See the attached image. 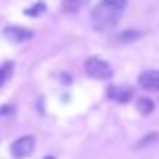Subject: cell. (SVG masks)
Returning a JSON list of instances; mask_svg holds the SVG:
<instances>
[{
    "mask_svg": "<svg viewBox=\"0 0 159 159\" xmlns=\"http://www.w3.org/2000/svg\"><path fill=\"white\" fill-rule=\"evenodd\" d=\"M125 4H127V0H101L92 10V15H90L94 28L99 32L114 28L124 15Z\"/></svg>",
    "mask_w": 159,
    "mask_h": 159,
    "instance_id": "obj_1",
    "label": "cell"
},
{
    "mask_svg": "<svg viewBox=\"0 0 159 159\" xmlns=\"http://www.w3.org/2000/svg\"><path fill=\"white\" fill-rule=\"evenodd\" d=\"M84 69L86 73L92 77V79H98V81H105V79H111L112 77V66L98 56H92L86 60L84 64Z\"/></svg>",
    "mask_w": 159,
    "mask_h": 159,
    "instance_id": "obj_2",
    "label": "cell"
},
{
    "mask_svg": "<svg viewBox=\"0 0 159 159\" xmlns=\"http://www.w3.org/2000/svg\"><path fill=\"white\" fill-rule=\"evenodd\" d=\"M34 148H36L34 137L26 135V137L17 139V140L11 144V155H13L15 159H25V157H28V155L34 152Z\"/></svg>",
    "mask_w": 159,
    "mask_h": 159,
    "instance_id": "obj_3",
    "label": "cell"
},
{
    "mask_svg": "<svg viewBox=\"0 0 159 159\" xmlns=\"http://www.w3.org/2000/svg\"><path fill=\"white\" fill-rule=\"evenodd\" d=\"M139 84H140L144 90L157 92V90H159V71H155V69L142 71V73L139 75Z\"/></svg>",
    "mask_w": 159,
    "mask_h": 159,
    "instance_id": "obj_4",
    "label": "cell"
},
{
    "mask_svg": "<svg viewBox=\"0 0 159 159\" xmlns=\"http://www.w3.org/2000/svg\"><path fill=\"white\" fill-rule=\"evenodd\" d=\"M4 36L13 43H23V41L32 39L34 32L28 28H21V26H8V28H4Z\"/></svg>",
    "mask_w": 159,
    "mask_h": 159,
    "instance_id": "obj_5",
    "label": "cell"
},
{
    "mask_svg": "<svg viewBox=\"0 0 159 159\" xmlns=\"http://www.w3.org/2000/svg\"><path fill=\"white\" fill-rule=\"evenodd\" d=\"M107 96H109L111 99L118 101V103H127V101H131V98H133V90H131V88H125V86H109Z\"/></svg>",
    "mask_w": 159,
    "mask_h": 159,
    "instance_id": "obj_6",
    "label": "cell"
},
{
    "mask_svg": "<svg viewBox=\"0 0 159 159\" xmlns=\"http://www.w3.org/2000/svg\"><path fill=\"white\" fill-rule=\"evenodd\" d=\"M88 4V0H64L62 2V10L66 13H77L79 10H83Z\"/></svg>",
    "mask_w": 159,
    "mask_h": 159,
    "instance_id": "obj_7",
    "label": "cell"
},
{
    "mask_svg": "<svg viewBox=\"0 0 159 159\" xmlns=\"http://www.w3.org/2000/svg\"><path fill=\"white\" fill-rule=\"evenodd\" d=\"M140 38H142V32H139V30H125V32H122L118 36V41L120 43H131V41L140 39Z\"/></svg>",
    "mask_w": 159,
    "mask_h": 159,
    "instance_id": "obj_8",
    "label": "cell"
},
{
    "mask_svg": "<svg viewBox=\"0 0 159 159\" xmlns=\"http://www.w3.org/2000/svg\"><path fill=\"white\" fill-rule=\"evenodd\" d=\"M153 101L150 99V98H140L139 101H137V109H139V112H142V114H150L152 111H153Z\"/></svg>",
    "mask_w": 159,
    "mask_h": 159,
    "instance_id": "obj_9",
    "label": "cell"
},
{
    "mask_svg": "<svg viewBox=\"0 0 159 159\" xmlns=\"http://www.w3.org/2000/svg\"><path fill=\"white\" fill-rule=\"evenodd\" d=\"M11 67H13L11 62H8V64H4L2 67H0V86L6 83V79H10V75H11Z\"/></svg>",
    "mask_w": 159,
    "mask_h": 159,
    "instance_id": "obj_10",
    "label": "cell"
},
{
    "mask_svg": "<svg viewBox=\"0 0 159 159\" xmlns=\"http://www.w3.org/2000/svg\"><path fill=\"white\" fill-rule=\"evenodd\" d=\"M43 11H45V4H43V2H38V4H34L32 8H28L25 13H26L28 17H36V15H41Z\"/></svg>",
    "mask_w": 159,
    "mask_h": 159,
    "instance_id": "obj_11",
    "label": "cell"
},
{
    "mask_svg": "<svg viewBox=\"0 0 159 159\" xmlns=\"http://www.w3.org/2000/svg\"><path fill=\"white\" fill-rule=\"evenodd\" d=\"M10 114V112H13V107H10V105H4V109H0V114Z\"/></svg>",
    "mask_w": 159,
    "mask_h": 159,
    "instance_id": "obj_12",
    "label": "cell"
},
{
    "mask_svg": "<svg viewBox=\"0 0 159 159\" xmlns=\"http://www.w3.org/2000/svg\"><path fill=\"white\" fill-rule=\"evenodd\" d=\"M45 159H54V157H51V155H47V157H45Z\"/></svg>",
    "mask_w": 159,
    "mask_h": 159,
    "instance_id": "obj_13",
    "label": "cell"
}]
</instances>
